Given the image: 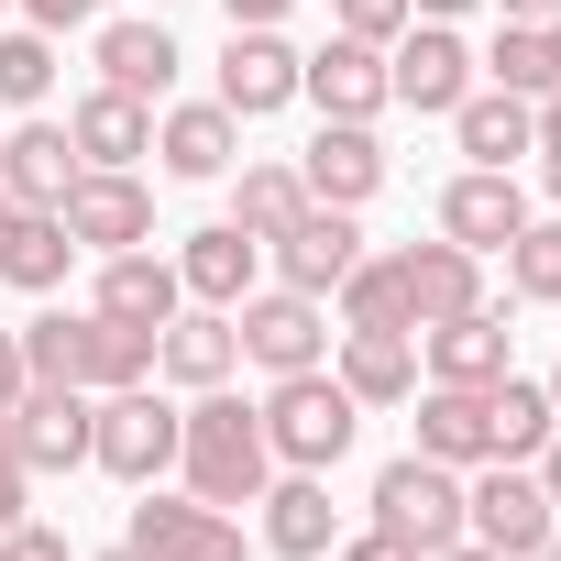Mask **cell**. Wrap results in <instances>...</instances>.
<instances>
[{
  "label": "cell",
  "instance_id": "44",
  "mask_svg": "<svg viewBox=\"0 0 561 561\" xmlns=\"http://www.w3.org/2000/svg\"><path fill=\"white\" fill-rule=\"evenodd\" d=\"M408 12H419V23H462V12H473V0H408Z\"/></svg>",
  "mask_w": 561,
  "mask_h": 561
},
{
  "label": "cell",
  "instance_id": "37",
  "mask_svg": "<svg viewBox=\"0 0 561 561\" xmlns=\"http://www.w3.org/2000/svg\"><path fill=\"white\" fill-rule=\"evenodd\" d=\"M0 561H78V550H67V528H45V517H12V528H0Z\"/></svg>",
  "mask_w": 561,
  "mask_h": 561
},
{
  "label": "cell",
  "instance_id": "14",
  "mask_svg": "<svg viewBox=\"0 0 561 561\" xmlns=\"http://www.w3.org/2000/svg\"><path fill=\"white\" fill-rule=\"evenodd\" d=\"M253 506H264V550H275V561H331V550H342L331 473H275Z\"/></svg>",
  "mask_w": 561,
  "mask_h": 561
},
{
  "label": "cell",
  "instance_id": "48",
  "mask_svg": "<svg viewBox=\"0 0 561 561\" xmlns=\"http://www.w3.org/2000/svg\"><path fill=\"white\" fill-rule=\"evenodd\" d=\"M539 34H550V67H561V12H550V23H539Z\"/></svg>",
  "mask_w": 561,
  "mask_h": 561
},
{
  "label": "cell",
  "instance_id": "51",
  "mask_svg": "<svg viewBox=\"0 0 561 561\" xmlns=\"http://www.w3.org/2000/svg\"><path fill=\"white\" fill-rule=\"evenodd\" d=\"M100 561H133V550H100Z\"/></svg>",
  "mask_w": 561,
  "mask_h": 561
},
{
  "label": "cell",
  "instance_id": "25",
  "mask_svg": "<svg viewBox=\"0 0 561 561\" xmlns=\"http://www.w3.org/2000/svg\"><path fill=\"white\" fill-rule=\"evenodd\" d=\"M397 275H408V309H419V331H430V320H462V309H484V253H462V242H408V253H397Z\"/></svg>",
  "mask_w": 561,
  "mask_h": 561
},
{
  "label": "cell",
  "instance_id": "50",
  "mask_svg": "<svg viewBox=\"0 0 561 561\" xmlns=\"http://www.w3.org/2000/svg\"><path fill=\"white\" fill-rule=\"evenodd\" d=\"M550 408H561V364H550Z\"/></svg>",
  "mask_w": 561,
  "mask_h": 561
},
{
  "label": "cell",
  "instance_id": "47",
  "mask_svg": "<svg viewBox=\"0 0 561 561\" xmlns=\"http://www.w3.org/2000/svg\"><path fill=\"white\" fill-rule=\"evenodd\" d=\"M12 231H23V198H0V253H12Z\"/></svg>",
  "mask_w": 561,
  "mask_h": 561
},
{
  "label": "cell",
  "instance_id": "2",
  "mask_svg": "<svg viewBox=\"0 0 561 561\" xmlns=\"http://www.w3.org/2000/svg\"><path fill=\"white\" fill-rule=\"evenodd\" d=\"M176 473H187V495H209V506H253V495L275 484L264 408H242L231 386H198V397L176 408Z\"/></svg>",
  "mask_w": 561,
  "mask_h": 561
},
{
  "label": "cell",
  "instance_id": "30",
  "mask_svg": "<svg viewBox=\"0 0 561 561\" xmlns=\"http://www.w3.org/2000/svg\"><path fill=\"white\" fill-rule=\"evenodd\" d=\"M298 209H309V176H298V165H275V154L231 165V220H242L253 242H275V231H287Z\"/></svg>",
  "mask_w": 561,
  "mask_h": 561
},
{
  "label": "cell",
  "instance_id": "36",
  "mask_svg": "<svg viewBox=\"0 0 561 561\" xmlns=\"http://www.w3.org/2000/svg\"><path fill=\"white\" fill-rule=\"evenodd\" d=\"M419 12L408 0H331V34H353V45H397Z\"/></svg>",
  "mask_w": 561,
  "mask_h": 561
},
{
  "label": "cell",
  "instance_id": "5",
  "mask_svg": "<svg viewBox=\"0 0 561 561\" xmlns=\"http://www.w3.org/2000/svg\"><path fill=\"white\" fill-rule=\"evenodd\" d=\"M550 528H561V506H550V484H539L528 462H473V484H462V539L528 561Z\"/></svg>",
  "mask_w": 561,
  "mask_h": 561
},
{
  "label": "cell",
  "instance_id": "15",
  "mask_svg": "<svg viewBox=\"0 0 561 561\" xmlns=\"http://www.w3.org/2000/svg\"><path fill=\"white\" fill-rule=\"evenodd\" d=\"M298 100H320V122H375L386 111V45L331 34L320 56H298Z\"/></svg>",
  "mask_w": 561,
  "mask_h": 561
},
{
  "label": "cell",
  "instance_id": "1",
  "mask_svg": "<svg viewBox=\"0 0 561 561\" xmlns=\"http://www.w3.org/2000/svg\"><path fill=\"white\" fill-rule=\"evenodd\" d=\"M23 375L34 386H78V397L154 386V331H133L111 309H45V320H23Z\"/></svg>",
  "mask_w": 561,
  "mask_h": 561
},
{
  "label": "cell",
  "instance_id": "4",
  "mask_svg": "<svg viewBox=\"0 0 561 561\" xmlns=\"http://www.w3.org/2000/svg\"><path fill=\"white\" fill-rule=\"evenodd\" d=\"M89 462H100L111 484H154V473H176V408H165L154 386H111V397H89Z\"/></svg>",
  "mask_w": 561,
  "mask_h": 561
},
{
  "label": "cell",
  "instance_id": "49",
  "mask_svg": "<svg viewBox=\"0 0 561 561\" xmlns=\"http://www.w3.org/2000/svg\"><path fill=\"white\" fill-rule=\"evenodd\" d=\"M528 561H561V528H550V539H539V550H528Z\"/></svg>",
  "mask_w": 561,
  "mask_h": 561
},
{
  "label": "cell",
  "instance_id": "22",
  "mask_svg": "<svg viewBox=\"0 0 561 561\" xmlns=\"http://www.w3.org/2000/svg\"><path fill=\"white\" fill-rule=\"evenodd\" d=\"M419 375H430V386H495V375H517V364H506V320H495V309L430 320V331H419Z\"/></svg>",
  "mask_w": 561,
  "mask_h": 561
},
{
  "label": "cell",
  "instance_id": "45",
  "mask_svg": "<svg viewBox=\"0 0 561 561\" xmlns=\"http://www.w3.org/2000/svg\"><path fill=\"white\" fill-rule=\"evenodd\" d=\"M495 12H506V23H550V12H561V0H495Z\"/></svg>",
  "mask_w": 561,
  "mask_h": 561
},
{
  "label": "cell",
  "instance_id": "34",
  "mask_svg": "<svg viewBox=\"0 0 561 561\" xmlns=\"http://www.w3.org/2000/svg\"><path fill=\"white\" fill-rule=\"evenodd\" d=\"M506 298L561 309V209H550V220H528V231L506 242Z\"/></svg>",
  "mask_w": 561,
  "mask_h": 561
},
{
  "label": "cell",
  "instance_id": "32",
  "mask_svg": "<svg viewBox=\"0 0 561 561\" xmlns=\"http://www.w3.org/2000/svg\"><path fill=\"white\" fill-rule=\"evenodd\" d=\"M342 331H419V309H408V275H397V253H364L353 275H342Z\"/></svg>",
  "mask_w": 561,
  "mask_h": 561
},
{
  "label": "cell",
  "instance_id": "33",
  "mask_svg": "<svg viewBox=\"0 0 561 561\" xmlns=\"http://www.w3.org/2000/svg\"><path fill=\"white\" fill-rule=\"evenodd\" d=\"M473 78H484V89H517V100H550V89H561V67H550V34H539V23H495V45L473 56Z\"/></svg>",
  "mask_w": 561,
  "mask_h": 561
},
{
  "label": "cell",
  "instance_id": "52",
  "mask_svg": "<svg viewBox=\"0 0 561 561\" xmlns=\"http://www.w3.org/2000/svg\"><path fill=\"white\" fill-rule=\"evenodd\" d=\"M0 528H12V517H0Z\"/></svg>",
  "mask_w": 561,
  "mask_h": 561
},
{
  "label": "cell",
  "instance_id": "28",
  "mask_svg": "<svg viewBox=\"0 0 561 561\" xmlns=\"http://www.w3.org/2000/svg\"><path fill=\"white\" fill-rule=\"evenodd\" d=\"M154 154H165V176H231L242 165V122L220 100H187V111L154 122Z\"/></svg>",
  "mask_w": 561,
  "mask_h": 561
},
{
  "label": "cell",
  "instance_id": "11",
  "mask_svg": "<svg viewBox=\"0 0 561 561\" xmlns=\"http://www.w3.org/2000/svg\"><path fill=\"white\" fill-rule=\"evenodd\" d=\"M56 220H67L78 253H133V242H154V187H144L133 165H89Z\"/></svg>",
  "mask_w": 561,
  "mask_h": 561
},
{
  "label": "cell",
  "instance_id": "29",
  "mask_svg": "<svg viewBox=\"0 0 561 561\" xmlns=\"http://www.w3.org/2000/svg\"><path fill=\"white\" fill-rule=\"evenodd\" d=\"M342 386H353V408H408L419 397V331H342Z\"/></svg>",
  "mask_w": 561,
  "mask_h": 561
},
{
  "label": "cell",
  "instance_id": "43",
  "mask_svg": "<svg viewBox=\"0 0 561 561\" xmlns=\"http://www.w3.org/2000/svg\"><path fill=\"white\" fill-rule=\"evenodd\" d=\"M220 12H231V23H287L298 0H220Z\"/></svg>",
  "mask_w": 561,
  "mask_h": 561
},
{
  "label": "cell",
  "instance_id": "17",
  "mask_svg": "<svg viewBox=\"0 0 561 561\" xmlns=\"http://www.w3.org/2000/svg\"><path fill=\"white\" fill-rule=\"evenodd\" d=\"M12 451H23V473H78L89 462V397L78 386H23L12 397Z\"/></svg>",
  "mask_w": 561,
  "mask_h": 561
},
{
  "label": "cell",
  "instance_id": "24",
  "mask_svg": "<svg viewBox=\"0 0 561 561\" xmlns=\"http://www.w3.org/2000/svg\"><path fill=\"white\" fill-rule=\"evenodd\" d=\"M89 309H111V320H133V331H165L176 309H187V287H176V264L154 253V242H133V253H100V298Z\"/></svg>",
  "mask_w": 561,
  "mask_h": 561
},
{
  "label": "cell",
  "instance_id": "10",
  "mask_svg": "<svg viewBox=\"0 0 561 561\" xmlns=\"http://www.w3.org/2000/svg\"><path fill=\"white\" fill-rule=\"evenodd\" d=\"M462 89H473V45L451 34V23H408L397 45H386V100L397 111H462Z\"/></svg>",
  "mask_w": 561,
  "mask_h": 561
},
{
  "label": "cell",
  "instance_id": "16",
  "mask_svg": "<svg viewBox=\"0 0 561 561\" xmlns=\"http://www.w3.org/2000/svg\"><path fill=\"white\" fill-rule=\"evenodd\" d=\"M154 375L187 386V397H198V386H231V375H242V331H231V309H198V298H187V309L154 331Z\"/></svg>",
  "mask_w": 561,
  "mask_h": 561
},
{
  "label": "cell",
  "instance_id": "39",
  "mask_svg": "<svg viewBox=\"0 0 561 561\" xmlns=\"http://www.w3.org/2000/svg\"><path fill=\"white\" fill-rule=\"evenodd\" d=\"M23 484H34V473H23V451H12V408H0V517H23Z\"/></svg>",
  "mask_w": 561,
  "mask_h": 561
},
{
  "label": "cell",
  "instance_id": "26",
  "mask_svg": "<svg viewBox=\"0 0 561 561\" xmlns=\"http://www.w3.org/2000/svg\"><path fill=\"white\" fill-rule=\"evenodd\" d=\"M176 67H187V56H176L165 23H100V89H122V100L154 111V100L176 89Z\"/></svg>",
  "mask_w": 561,
  "mask_h": 561
},
{
  "label": "cell",
  "instance_id": "13",
  "mask_svg": "<svg viewBox=\"0 0 561 561\" xmlns=\"http://www.w3.org/2000/svg\"><path fill=\"white\" fill-rule=\"evenodd\" d=\"M528 231V187L506 176V165H462L451 187H440V242H462V253H506Z\"/></svg>",
  "mask_w": 561,
  "mask_h": 561
},
{
  "label": "cell",
  "instance_id": "40",
  "mask_svg": "<svg viewBox=\"0 0 561 561\" xmlns=\"http://www.w3.org/2000/svg\"><path fill=\"white\" fill-rule=\"evenodd\" d=\"M539 176H550V209H561V89L539 100Z\"/></svg>",
  "mask_w": 561,
  "mask_h": 561
},
{
  "label": "cell",
  "instance_id": "42",
  "mask_svg": "<svg viewBox=\"0 0 561 561\" xmlns=\"http://www.w3.org/2000/svg\"><path fill=\"white\" fill-rule=\"evenodd\" d=\"M23 386H34V375H23V331H0V408H12Z\"/></svg>",
  "mask_w": 561,
  "mask_h": 561
},
{
  "label": "cell",
  "instance_id": "35",
  "mask_svg": "<svg viewBox=\"0 0 561 561\" xmlns=\"http://www.w3.org/2000/svg\"><path fill=\"white\" fill-rule=\"evenodd\" d=\"M45 89H56V34H34V23L0 34V111H34Z\"/></svg>",
  "mask_w": 561,
  "mask_h": 561
},
{
  "label": "cell",
  "instance_id": "19",
  "mask_svg": "<svg viewBox=\"0 0 561 561\" xmlns=\"http://www.w3.org/2000/svg\"><path fill=\"white\" fill-rule=\"evenodd\" d=\"M253 275H264V242H253L242 220H209V231H187V253H176V287H187L198 309H242Z\"/></svg>",
  "mask_w": 561,
  "mask_h": 561
},
{
  "label": "cell",
  "instance_id": "9",
  "mask_svg": "<svg viewBox=\"0 0 561 561\" xmlns=\"http://www.w3.org/2000/svg\"><path fill=\"white\" fill-rule=\"evenodd\" d=\"M264 253H275V287H298V298H331L342 275L364 264V220H353V209H331V198H309L287 231L264 242Z\"/></svg>",
  "mask_w": 561,
  "mask_h": 561
},
{
  "label": "cell",
  "instance_id": "27",
  "mask_svg": "<svg viewBox=\"0 0 561 561\" xmlns=\"http://www.w3.org/2000/svg\"><path fill=\"white\" fill-rule=\"evenodd\" d=\"M67 144H78V165H144V154H154V111L122 100V89H89V100L67 111Z\"/></svg>",
  "mask_w": 561,
  "mask_h": 561
},
{
  "label": "cell",
  "instance_id": "23",
  "mask_svg": "<svg viewBox=\"0 0 561 561\" xmlns=\"http://www.w3.org/2000/svg\"><path fill=\"white\" fill-rule=\"evenodd\" d=\"M419 451L451 462V473L495 462V397L484 386H419Z\"/></svg>",
  "mask_w": 561,
  "mask_h": 561
},
{
  "label": "cell",
  "instance_id": "18",
  "mask_svg": "<svg viewBox=\"0 0 561 561\" xmlns=\"http://www.w3.org/2000/svg\"><path fill=\"white\" fill-rule=\"evenodd\" d=\"M298 176H309V198L364 209V198L386 187V144H375V122H320V133H309V154H298Z\"/></svg>",
  "mask_w": 561,
  "mask_h": 561
},
{
  "label": "cell",
  "instance_id": "41",
  "mask_svg": "<svg viewBox=\"0 0 561 561\" xmlns=\"http://www.w3.org/2000/svg\"><path fill=\"white\" fill-rule=\"evenodd\" d=\"M342 561H419V550H408L397 528H353V539H342Z\"/></svg>",
  "mask_w": 561,
  "mask_h": 561
},
{
  "label": "cell",
  "instance_id": "6",
  "mask_svg": "<svg viewBox=\"0 0 561 561\" xmlns=\"http://www.w3.org/2000/svg\"><path fill=\"white\" fill-rule=\"evenodd\" d=\"M375 528H397L419 561H430V550H451V539H462V473H451V462H430V451L386 462V473H375Z\"/></svg>",
  "mask_w": 561,
  "mask_h": 561
},
{
  "label": "cell",
  "instance_id": "8",
  "mask_svg": "<svg viewBox=\"0 0 561 561\" xmlns=\"http://www.w3.org/2000/svg\"><path fill=\"white\" fill-rule=\"evenodd\" d=\"M122 550H133V561H242V517L209 506V495H154V484H144Z\"/></svg>",
  "mask_w": 561,
  "mask_h": 561
},
{
  "label": "cell",
  "instance_id": "12",
  "mask_svg": "<svg viewBox=\"0 0 561 561\" xmlns=\"http://www.w3.org/2000/svg\"><path fill=\"white\" fill-rule=\"evenodd\" d=\"M231 122H264V111H287L298 100V45L275 34V23H231L220 45V89H209Z\"/></svg>",
  "mask_w": 561,
  "mask_h": 561
},
{
  "label": "cell",
  "instance_id": "20",
  "mask_svg": "<svg viewBox=\"0 0 561 561\" xmlns=\"http://www.w3.org/2000/svg\"><path fill=\"white\" fill-rule=\"evenodd\" d=\"M78 176H89V165H78L67 122H23V133H0V198H23V209H67Z\"/></svg>",
  "mask_w": 561,
  "mask_h": 561
},
{
  "label": "cell",
  "instance_id": "3",
  "mask_svg": "<svg viewBox=\"0 0 561 561\" xmlns=\"http://www.w3.org/2000/svg\"><path fill=\"white\" fill-rule=\"evenodd\" d=\"M353 430H364V408H353V386H342L331 364L264 386V451L287 462V473H331V462L353 451Z\"/></svg>",
  "mask_w": 561,
  "mask_h": 561
},
{
  "label": "cell",
  "instance_id": "7",
  "mask_svg": "<svg viewBox=\"0 0 561 561\" xmlns=\"http://www.w3.org/2000/svg\"><path fill=\"white\" fill-rule=\"evenodd\" d=\"M231 331H242V364H264V375L331 364V298H298V287H253L231 309Z\"/></svg>",
  "mask_w": 561,
  "mask_h": 561
},
{
  "label": "cell",
  "instance_id": "38",
  "mask_svg": "<svg viewBox=\"0 0 561 561\" xmlns=\"http://www.w3.org/2000/svg\"><path fill=\"white\" fill-rule=\"evenodd\" d=\"M100 12H111V0H23L34 34H78V23H100Z\"/></svg>",
  "mask_w": 561,
  "mask_h": 561
},
{
  "label": "cell",
  "instance_id": "31",
  "mask_svg": "<svg viewBox=\"0 0 561 561\" xmlns=\"http://www.w3.org/2000/svg\"><path fill=\"white\" fill-rule=\"evenodd\" d=\"M67 264H78L67 220H56V209H23L12 253H0V287H23V298H56V287H67Z\"/></svg>",
  "mask_w": 561,
  "mask_h": 561
},
{
  "label": "cell",
  "instance_id": "46",
  "mask_svg": "<svg viewBox=\"0 0 561 561\" xmlns=\"http://www.w3.org/2000/svg\"><path fill=\"white\" fill-rule=\"evenodd\" d=\"M430 561H506V550H484V539H451V550H430Z\"/></svg>",
  "mask_w": 561,
  "mask_h": 561
},
{
  "label": "cell",
  "instance_id": "21",
  "mask_svg": "<svg viewBox=\"0 0 561 561\" xmlns=\"http://www.w3.org/2000/svg\"><path fill=\"white\" fill-rule=\"evenodd\" d=\"M451 144L473 154V165H506L517 176V154H539V100H517V89H462V111H451Z\"/></svg>",
  "mask_w": 561,
  "mask_h": 561
}]
</instances>
